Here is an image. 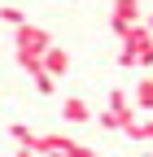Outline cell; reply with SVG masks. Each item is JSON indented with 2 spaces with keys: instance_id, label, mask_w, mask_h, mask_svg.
Segmentation results:
<instances>
[{
  "instance_id": "4",
  "label": "cell",
  "mask_w": 153,
  "mask_h": 157,
  "mask_svg": "<svg viewBox=\"0 0 153 157\" xmlns=\"http://www.w3.org/2000/svg\"><path fill=\"white\" fill-rule=\"evenodd\" d=\"M40 70H44L48 78H61V74H70V52L53 44V48H48V52L40 57Z\"/></svg>"
},
{
  "instance_id": "13",
  "label": "cell",
  "mask_w": 153,
  "mask_h": 157,
  "mask_svg": "<svg viewBox=\"0 0 153 157\" xmlns=\"http://www.w3.org/2000/svg\"><path fill=\"white\" fill-rule=\"evenodd\" d=\"M144 35H149V39H153V13H149V22H144Z\"/></svg>"
},
{
  "instance_id": "15",
  "label": "cell",
  "mask_w": 153,
  "mask_h": 157,
  "mask_svg": "<svg viewBox=\"0 0 153 157\" xmlns=\"http://www.w3.org/2000/svg\"><path fill=\"white\" fill-rule=\"evenodd\" d=\"M88 157H96V153H88Z\"/></svg>"
},
{
  "instance_id": "14",
  "label": "cell",
  "mask_w": 153,
  "mask_h": 157,
  "mask_svg": "<svg viewBox=\"0 0 153 157\" xmlns=\"http://www.w3.org/2000/svg\"><path fill=\"white\" fill-rule=\"evenodd\" d=\"M140 157H153V153H140Z\"/></svg>"
},
{
  "instance_id": "9",
  "label": "cell",
  "mask_w": 153,
  "mask_h": 157,
  "mask_svg": "<svg viewBox=\"0 0 153 157\" xmlns=\"http://www.w3.org/2000/svg\"><path fill=\"white\" fill-rule=\"evenodd\" d=\"M0 22H5V26H13V31H18V26H22V22H26V13H22V9H13V5H5V9H0Z\"/></svg>"
},
{
  "instance_id": "5",
  "label": "cell",
  "mask_w": 153,
  "mask_h": 157,
  "mask_svg": "<svg viewBox=\"0 0 153 157\" xmlns=\"http://www.w3.org/2000/svg\"><path fill=\"white\" fill-rule=\"evenodd\" d=\"M61 118L66 122H92V109H88V101H79V96H66L61 101Z\"/></svg>"
},
{
  "instance_id": "3",
  "label": "cell",
  "mask_w": 153,
  "mask_h": 157,
  "mask_svg": "<svg viewBox=\"0 0 153 157\" xmlns=\"http://www.w3.org/2000/svg\"><path fill=\"white\" fill-rule=\"evenodd\" d=\"M140 0H114V9H109V31L114 35H127L131 26H140Z\"/></svg>"
},
{
  "instance_id": "1",
  "label": "cell",
  "mask_w": 153,
  "mask_h": 157,
  "mask_svg": "<svg viewBox=\"0 0 153 157\" xmlns=\"http://www.w3.org/2000/svg\"><path fill=\"white\" fill-rule=\"evenodd\" d=\"M53 48V39H48V31L44 26H31V22H22L13 31V52H18V66H22L31 78L40 74V57Z\"/></svg>"
},
{
  "instance_id": "8",
  "label": "cell",
  "mask_w": 153,
  "mask_h": 157,
  "mask_svg": "<svg viewBox=\"0 0 153 157\" xmlns=\"http://www.w3.org/2000/svg\"><path fill=\"white\" fill-rule=\"evenodd\" d=\"M9 135H13V144H18V148H35V131H31L26 122H13Z\"/></svg>"
},
{
  "instance_id": "7",
  "label": "cell",
  "mask_w": 153,
  "mask_h": 157,
  "mask_svg": "<svg viewBox=\"0 0 153 157\" xmlns=\"http://www.w3.org/2000/svg\"><path fill=\"white\" fill-rule=\"evenodd\" d=\"M123 135H127V140H153V118H149V122H140V118H131V122L123 127Z\"/></svg>"
},
{
  "instance_id": "11",
  "label": "cell",
  "mask_w": 153,
  "mask_h": 157,
  "mask_svg": "<svg viewBox=\"0 0 153 157\" xmlns=\"http://www.w3.org/2000/svg\"><path fill=\"white\" fill-rule=\"evenodd\" d=\"M101 127H109V131H123V122H118V118H114V113H109V109H105V113H101Z\"/></svg>"
},
{
  "instance_id": "2",
  "label": "cell",
  "mask_w": 153,
  "mask_h": 157,
  "mask_svg": "<svg viewBox=\"0 0 153 157\" xmlns=\"http://www.w3.org/2000/svg\"><path fill=\"white\" fill-rule=\"evenodd\" d=\"M35 153L40 157H88L92 148L70 140V135H35Z\"/></svg>"
},
{
  "instance_id": "12",
  "label": "cell",
  "mask_w": 153,
  "mask_h": 157,
  "mask_svg": "<svg viewBox=\"0 0 153 157\" xmlns=\"http://www.w3.org/2000/svg\"><path fill=\"white\" fill-rule=\"evenodd\" d=\"M13 157H40V153H35V148H18Z\"/></svg>"
},
{
  "instance_id": "10",
  "label": "cell",
  "mask_w": 153,
  "mask_h": 157,
  "mask_svg": "<svg viewBox=\"0 0 153 157\" xmlns=\"http://www.w3.org/2000/svg\"><path fill=\"white\" fill-rule=\"evenodd\" d=\"M35 92H40V96H53V92H57V78H48V74L40 70V74H35Z\"/></svg>"
},
{
  "instance_id": "6",
  "label": "cell",
  "mask_w": 153,
  "mask_h": 157,
  "mask_svg": "<svg viewBox=\"0 0 153 157\" xmlns=\"http://www.w3.org/2000/svg\"><path fill=\"white\" fill-rule=\"evenodd\" d=\"M131 109L153 113V78H140V83H136V92H131Z\"/></svg>"
}]
</instances>
